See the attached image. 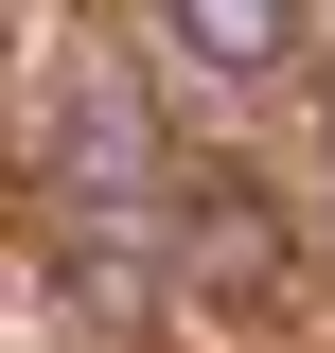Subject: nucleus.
Wrapping results in <instances>:
<instances>
[{
    "instance_id": "f257e3e1",
    "label": "nucleus",
    "mask_w": 335,
    "mask_h": 353,
    "mask_svg": "<svg viewBox=\"0 0 335 353\" xmlns=\"http://www.w3.org/2000/svg\"><path fill=\"white\" fill-rule=\"evenodd\" d=\"M141 53L176 88H265L300 71V0H141Z\"/></svg>"
},
{
    "instance_id": "f03ea898",
    "label": "nucleus",
    "mask_w": 335,
    "mask_h": 353,
    "mask_svg": "<svg viewBox=\"0 0 335 353\" xmlns=\"http://www.w3.org/2000/svg\"><path fill=\"white\" fill-rule=\"evenodd\" d=\"M159 230H176V265H194V283H265V265H283V230H265L247 176H176Z\"/></svg>"
},
{
    "instance_id": "7ed1b4c3",
    "label": "nucleus",
    "mask_w": 335,
    "mask_h": 353,
    "mask_svg": "<svg viewBox=\"0 0 335 353\" xmlns=\"http://www.w3.org/2000/svg\"><path fill=\"white\" fill-rule=\"evenodd\" d=\"M318 194H335V106H318Z\"/></svg>"
}]
</instances>
